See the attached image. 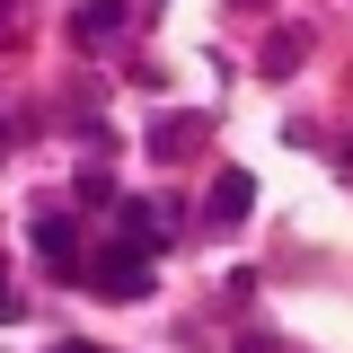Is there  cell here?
<instances>
[{"label":"cell","instance_id":"52a82bcc","mask_svg":"<svg viewBox=\"0 0 353 353\" xmlns=\"http://www.w3.org/2000/svg\"><path fill=\"white\" fill-rule=\"evenodd\" d=\"M309 53V27H283V36H274V53H265V71H274V80H283V71H292V62H301Z\"/></svg>","mask_w":353,"mask_h":353},{"label":"cell","instance_id":"ba28073f","mask_svg":"<svg viewBox=\"0 0 353 353\" xmlns=\"http://www.w3.org/2000/svg\"><path fill=\"white\" fill-rule=\"evenodd\" d=\"M0 150H9V124H0Z\"/></svg>","mask_w":353,"mask_h":353},{"label":"cell","instance_id":"6da1fadb","mask_svg":"<svg viewBox=\"0 0 353 353\" xmlns=\"http://www.w3.org/2000/svg\"><path fill=\"white\" fill-rule=\"evenodd\" d=\"M88 283H97L106 301H141V292H150V265H141V248H132V239H115V248H106V265H97Z\"/></svg>","mask_w":353,"mask_h":353},{"label":"cell","instance_id":"7a4b0ae2","mask_svg":"<svg viewBox=\"0 0 353 353\" xmlns=\"http://www.w3.org/2000/svg\"><path fill=\"white\" fill-rule=\"evenodd\" d=\"M248 212H256V176H248V168H221L212 194H203V221H212V230H239Z\"/></svg>","mask_w":353,"mask_h":353},{"label":"cell","instance_id":"8992f818","mask_svg":"<svg viewBox=\"0 0 353 353\" xmlns=\"http://www.w3.org/2000/svg\"><path fill=\"white\" fill-rule=\"evenodd\" d=\"M36 248L53 256V274H62V283H80V256H71V248H80V230H71L62 212H44V221H36Z\"/></svg>","mask_w":353,"mask_h":353},{"label":"cell","instance_id":"9c48e42d","mask_svg":"<svg viewBox=\"0 0 353 353\" xmlns=\"http://www.w3.org/2000/svg\"><path fill=\"white\" fill-rule=\"evenodd\" d=\"M239 9H265V0H239Z\"/></svg>","mask_w":353,"mask_h":353},{"label":"cell","instance_id":"5b68a950","mask_svg":"<svg viewBox=\"0 0 353 353\" xmlns=\"http://www.w3.org/2000/svg\"><path fill=\"white\" fill-rule=\"evenodd\" d=\"M203 150V115H168V124H150V159L168 168V159H194Z\"/></svg>","mask_w":353,"mask_h":353},{"label":"cell","instance_id":"277c9868","mask_svg":"<svg viewBox=\"0 0 353 353\" xmlns=\"http://www.w3.org/2000/svg\"><path fill=\"white\" fill-rule=\"evenodd\" d=\"M124 0H80V9H71V44H106V36H124Z\"/></svg>","mask_w":353,"mask_h":353},{"label":"cell","instance_id":"3957f363","mask_svg":"<svg viewBox=\"0 0 353 353\" xmlns=\"http://www.w3.org/2000/svg\"><path fill=\"white\" fill-rule=\"evenodd\" d=\"M115 230H124L132 248H141V256H150V248H159V239H168V212H159V203H150V194H124V203H115Z\"/></svg>","mask_w":353,"mask_h":353},{"label":"cell","instance_id":"30bf717a","mask_svg":"<svg viewBox=\"0 0 353 353\" xmlns=\"http://www.w3.org/2000/svg\"><path fill=\"white\" fill-rule=\"evenodd\" d=\"M62 353H88V345H62Z\"/></svg>","mask_w":353,"mask_h":353}]
</instances>
